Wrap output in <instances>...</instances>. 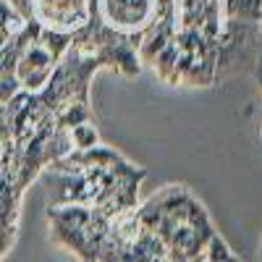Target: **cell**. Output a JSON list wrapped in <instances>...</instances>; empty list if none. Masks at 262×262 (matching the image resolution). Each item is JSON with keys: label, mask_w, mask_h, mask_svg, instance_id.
Instances as JSON below:
<instances>
[{"label": "cell", "mask_w": 262, "mask_h": 262, "mask_svg": "<svg viewBox=\"0 0 262 262\" xmlns=\"http://www.w3.org/2000/svg\"><path fill=\"white\" fill-rule=\"evenodd\" d=\"M92 16L139 48V42L158 18V0H92Z\"/></svg>", "instance_id": "cell-1"}, {"label": "cell", "mask_w": 262, "mask_h": 262, "mask_svg": "<svg viewBox=\"0 0 262 262\" xmlns=\"http://www.w3.org/2000/svg\"><path fill=\"white\" fill-rule=\"evenodd\" d=\"M21 13L42 29L76 34L92 16V0H27Z\"/></svg>", "instance_id": "cell-2"}, {"label": "cell", "mask_w": 262, "mask_h": 262, "mask_svg": "<svg viewBox=\"0 0 262 262\" xmlns=\"http://www.w3.org/2000/svg\"><path fill=\"white\" fill-rule=\"evenodd\" d=\"M176 32H189L210 42H221L223 0H176Z\"/></svg>", "instance_id": "cell-3"}, {"label": "cell", "mask_w": 262, "mask_h": 262, "mask_svg": "<svg viewBox=\"0 0 262 262\" xmlns=\"http://www.w3.org/2000/svg\"><path fill=\"white\" fill-rule=\"evenodd\" d=\"M55 66H58V58L42 45L39 37L27 42L21 55H18V63H16V79L21 84V90H27L32 95L42 92L45 84L50 81Z\"/></svg>", "instance_id": "cell-4"}, {"label": "cell", "mask_w": 262, "mask_h": 262, "mask_svg": "<svg viewBox=\"0 0 262 262\" xmlns=\"http://www.w3.org/2000/svg\"><path fill=\"white\" fill-rule=\"evenodd\" d=\"M27 24H29V18L16 8V3H11V0H0V34H6L11 39V37L24 32Z\"/></svg>", "instance_id": "cell-5"}, {"label": "cell", "mask_w": 262, "mask_h": 262, "mask_svg": "<svg viewBox=\"0 0 262 262\" xmlns=\"http://www.w3.org/2000/svg\"><path fill=\"white\" fill-rule=\"evenodd\" d=\"M176 63H179V48H176V42H168V45L155 55V60H152V66H155V74L163 79V81H168L170 84V76H173V71H176Z\"/></svg>", "instance_id": "cell-6"}, {"label": "cell", "mask_w": 262, "mask_h": 262, "mask_svg": "<svg viewBox=\"0 0 262 262\" xmlns=\"http://www.w3.org/2000/svg\"><path fill=\"white\" fill-rule=\"evenodd\" d=\"M84 121H92V107L90 102H74L69 107H63L60 113H55V126H63V128H71V126H79Z\"/></svg>", "instance_id": "cell-7"}, {"label": "cell", "mask_w": 262, "mask_h": 262, "mask_svg": "<svg viewBox=\"0 0 262 262\" xmlns=\"http://www.w3.org/2000/svg\"><path fill=\"white\" fill-rule=\"evenodd\" d=\"M71 39H74V34H66V32H50V29H42L39 27V42L45 45L58 60L69 53V48H71Z\"/></svg>", "instance_id": "cell-8"}, {"label": "cell", "mask_w": 262, "mask_h": 262, "mask_svg": "<svg viewBox=\"0 0 262 262\" xmlns=\"http://www.w3.org/2000/svg\"><path fill=\"white\" fill-rule=\"evenodd\" d=\"M71 134V142H74V149H90V147H97L100 144V134L92 121H84L79 126H71L69 128Z\"/></svg>", "instance_id": "cell-9"}, {"label": "cell", "mask_w": 262, "mask_h": 262, "mask_svg": "<svg viewBox=\"0 0 262 262\" xmlns=\"http://www.w3.org/2000/svg\"><path fill=\"white\" fill-rule=\"evenodd\" d=\"M18 90H21V84L13 74H0V102H8Z\"/></svg>", "instance_id": "cell-10"}, {"label": "cell", "mask_w": 262, "mask_h": 262, "mask_svg": "<svg viewBox=\"0 0 262 262\" xmlns=\"http://www.w3.org/2000/svg\"><path fill=\"white\" fill-rule=\"evenodd\" d=\"M13 238H16V226H0V259L11 252Z\"/></svg>", "instance_id": "cell-11"}, {"label": "cell", "mask_w": 262, "mask_h": 262, "mask_svg": "<svg viewBox=\"0 0 262 262\" xmlns=\"http://www.w3.org/2000/svg\"><path fill=\"white\" fill-rule=\"evenodd\" d=\"M11 123H8V116H6V105L0 102V142H11Z\"/></svg>", "instance_id": "cell-12"}, {"label": "cell", "mask_w": 262, "mask_h": 262, "mask_svg": "<svg viewBox=\"0 0 262 262\" xmlns=\"http://www.w3.org/2000/svg\"><path fill=\"white\" fill-rule=\"evenodd\" d=\"M6 147H8V142H0V160H3V155H6Z\"/></svg>", "instance_id": "cell-13"}, {"label": "cell", "mask_w": 262, "mask_h": 262, "mask_svg": "<svg viewBox=\"0 0 262 262\" xmlns=\"http://www.w3.org/2000/svg\"><path fill=\"white\" fill-rule=\"evenodd\" d=\"M259 139H262V128H259Z\"/></svg>", "instance_id": "cell-14"}]
</instances>
